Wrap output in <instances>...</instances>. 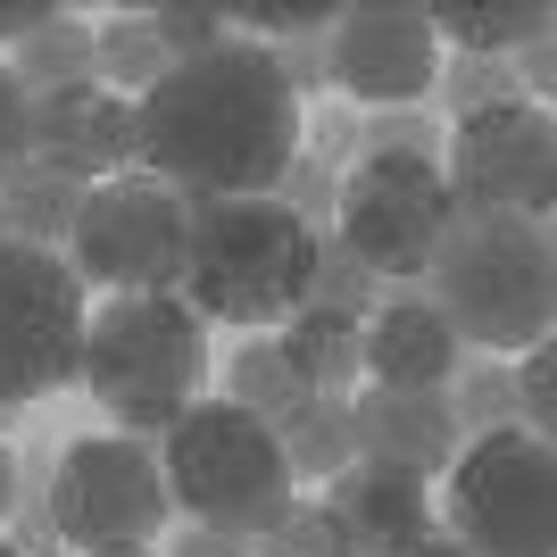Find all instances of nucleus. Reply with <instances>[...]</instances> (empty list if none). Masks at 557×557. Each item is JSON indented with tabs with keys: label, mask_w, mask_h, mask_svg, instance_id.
<instances>
[{
	"label": "nucleus",
	"mask_w": 557,
	"mask_h": 557,
	"mask_svg": "<svg viewBox=\"0 0 557 557\" xmlns=\"http://www.w3.org/2000/svg\"><path fill=\"white\" fill-rule=\"evenodd\" d=\"M308 300L317 308H333V317H358V325H367L374 308H383V283L367 275V267H358V258L342 250V242H317V275H308Z\"/></svg>",
	"instance_id": "nucleus-26"
},
{
	"label": "nucleus",
	"mask_w": 557,
	"mask_h": 557,
	"mask_svg": "<svg viewBox=\"0 0 557 557\" xmlns=\"http://www.w3.org/2000/svg\"><path fill=\"white\" fill-rule=\"evenodd\" d=\"M433 92H442V116H449V125H458V116L499 109V100H524L508 59H449V67L433 75Z\"/></svg>",
	"instance_id": "nucleus-27"
},
{
	"label": "nucleus",
	"mask_w": 557,
	"mask_h": 557,
	"mask_svg": "<svg viewBox=\"0 0 557 557\" xmlns=\"http://www.w3.org/2000/svg\"><path fill=\"white\" fill-rule=\"evenodd\" d=\"M275 349L292 358V374H300L308 392H349L358 374H367V325L358 317H333V308H292L275 333Z\"/></svg>",
	"instance_id": "nucleus-18"
},
{
	"label": "nucleus",
	"mask_w": 557,
	"mask_h": 557,
	"mask_svg": "<svg viewBox=\"0 0 557 557\" xmlns=\"http://www.w3.org/2000/svg\"><path fill=\"white\" fill-rule=\"evenodd\" d=\"M349 424H358V458L392 466V474H449L458 458V417H449V392H358L349 399Z\"/></svg>",
	"instance_id": "nucleus-15"
},
{
	"label": "nucleus",
	"mask_w": 557,
	"mask_h": 557,
	"mask_svg": "<svg viewBox=\"0 0 557 557\" xmlns=\"http://www.w3.org/2000/svg\"><path fill=\"white\" fill-rule=\"evenodd\" d=\"M325 516L342 524L349 557H408L424 533H442L433 483L392 474V466H367V458H349L342 474L325 483Z\"/></svg>",
	"instance_id": "nucleus-13"
},
{
	"label": "nucleus",
	"mask_w": 557,
	"mask_h": 557,
	"mask_svg": "<svg viewBox=\"0 0 557 557\" xmlns=\"http://www.w3.org/2000/svg\"><path fill=\"white\" fill-rule=\"evenodd\" d=\"M433 17V42H458V59H516L524 42L549 34V0H499V9H474V0H442L424 9Z\"/></svg>",
	"instance_id": "nucleus-19"
},
{
	"label": "nucleus",
	"mask_w": 557,
	"mask_h": 557,
	"mask_svg": "<svg viewBox=\"0 0 557 557\" xmlns=\"http://www.w3.org/2000/svg\"><path fill=\"white\" fill-rule=\"evenodd\" d=\"M225 399L242 408V417H258L267 433H275V424H292L317 392H308L300 374H292V358L275 349V333H250V342L225 358Z\"/></svg>",
	"instance_id": "nucleus-21"
},
{
	"label": "nucleus",
	"mask_w": 557,
	"mask_h": 557,
	"mask_svg": "<svg viewBox=\"0 0 557 557\" xmlns=\"http://www.w3.org/2000/svg\"><path fill=\"white\" fill-rule=\"evenodd\" d=\"M250 557H349V541L325 516V499H292V508L250 541Z\"/></svg>",
	"instance_id": "nucleus-28"
},
{
	"label": "nucleus",
	"mask_w": 557,
	"mask_h": 557,
	"mask_svg": "<svg viewBox=\"0 0 557 557\" xmlns=\"http://www.w3.org/2000/svg\"><path fill=\"white\" fill-rule=\"evenodd\" d=\"M184 242H191V209L150 175H116V184L84 191V216L67 233V267L84 292H116V300H150L184 283Z\"/></svg>",
	"instance_id": "nucleus-8"
},
{
	"label": "nucleus",
	"mask_w": 557,
	"mask_h": 557,
	"mask_svg": "<svg viewBox=\"0 0 557 557\" xmlns=\"http://www.w3.org/2000/svg\"><path fill=\"white\" fill-rule=\"evenodd\" d=\"M408 557H466V549H458V541H449V533H424V541H417V549H408Z\"/></svg>",
	"instance_id": "nucleus-38"
},
{
	"label": "nucleus",
	"mask_w": 557,
	"mask_h": 557,
	"mask_svg": "<svg viewBox=\"0 0 557 557\" xmlns=\"http://www.w3.org/2000/svg\"><path fill=\"white\" fill-rule=\"evenodd\" d=\"M317 242L300 216H283L275 200H209L191 209L184 242V283L175 300L200 325H283L292 308H308V275H317Z\"/></svg>",
	"instance_id": "nucleus-3"
},
{
	"label": "nucleus",
	"mask_w": 557,
	"mask_h": 557,
	"mask_svg": "<svg viewBox=\"0 0 557 557\" xmlns=\"http://www.w3.org/2000/svg\"><path fill=\"white\" fill-rule=\"evenodd\" d=\"M449 417H458V442H483V433H508L516 424V374L499 358H474V367L449 374Z\"/></svg>",
	"instance_id": "nucleus-24"
},
{
	"label": "nucleus",
	"mask_w": 557,
	"mask_h": 557,
	"mask_svg": "<svg viewBox=\"0 0 557 557\" xmlns=\"http://www.w3.org/2000/svg\"><path fill=\"white\" fill-rule=\"evenodd\" d=\"M150 34H159V50L184 67L200 50L233 42V9H216V0H159V9H150Z\"/></svg>",
	"instance_id": "nucleus-29"
},
{
	"label": "nucleus",
	"mask_w": 557,
	"mask_h": 557,
	"mask_svg": "<svg viewBox=\"0 0 557 557\" xmlns=\"http://www.w3.org/2000/svg\"><path fill=\"white\" fill-rule=\"evenodd\" d=\"M0 557H17V549H9V533H0Z\"/></svg>",
	"instance_id": "nucleus-40"
},
{
	"label": "nucleus",
	"mask_w": 557,
	"mask_h": 557,
	"mask_svg": "<svg viewBox=\"0 0 557 557\" xmlns=\"http://www.w3.org/2000/svg\"><path fill=\"white\" fill-rule=\"evenodd\" d=\"M34 159L67 166L75 184H116L134 166V100L109 84H75V92L34 100Z\"/></svg>",
	"instance_id": "nucleus-14"
},
{
	"label": "nucleus",
	"mask_w": 557,
	"mask_h": 557,
	"mask_svg": "<svg viewBox=\"0 0 557 557\" xmlns=\"http://www.w3.org/2000/svg\"><path fill=\"white\" fill-rule=\"evenodd\" d=\"M166 557H250V541H233V533H200V524H184Z\"/></svg>",
	"instance_id": "nucleus-36"
},
{
	"label": "nucleus",
	"mask_w": 557,
	"mask_h": 557,
	"mask_svg": "<svg viewBox=\"0 0 557 557\" xmlns=\"http://www.w3.org/2000/svg\"><path fill=\"white\" fill-rule=\"evenodd\" d=\"M75 383L100 399V417L134 442H159L166 424L200 408V383H209V325L191 317L175 292H150V300H109L84 325V367Z\"/></svg>",
	"instance_id": "nucleus-4"
},
{
	"label": "nucleus",
	"mask_w": 557,
	"mask_h": 557,
	"mask_svg": "<svg viewBox=\"0 0 557 557\" xmlns=\"http://www.w3.org/2000/svg\"><path fill=\"white\" fill-rule=\"evenodd\" d=\"M424 300L442 308L458 349L483 358H524L549 342L557 317V242L533 216H458L449 242L424 267Z\"/></svg>",
	"instance_id": "nucleus-2"
},
{
	"label": "nucleus",
	"mask_w": 557,
	"mask_h": 557,
	"mask_svg": "<svg viewBox=\"0 0 557 557\" xmlns=\"http://www.w3.org/2000/svg\"><path fill=\"white\" fill-rule=\"evenodd\" d=\"M159 474H166V499L184 524L200 533H233V541H258L292 508V466H283L275 433L258 417H242L233 399H200L159 433Z\"/></svg>",
	"instance_id": "nucleus-5"
},
{
	"label": "nucleus",
	"mask_w": 557,
	"mask_h": 557,
	"mask_svg": "<svg viewBox=\"0 0 557 557\" xmlns=\"http://www.w3.org/2000/svg\"><path fill=\"white\" fill-rule=\"evenodd\" d=\"M275 449L292 466V483H333L358 458V424H349V392H317L292 424H275Z\"/></svg>",
	"instance_id": "nucleus-22"
},
{
	"label": "nucleus",
	"mask_w": 557,
	"mask_h": 557,
	"mask_svg": "<svg viewBox=\"0 0 557 557\" xmlns=\"http://www.w3.org/2000/svg\"><path fill=\"white\" fill-rule=\"evenodd\" d=\"M84 283L59 250H0V408H34L84 367Z\"/></svg>",
	"instance_id": "nucleus-10"
},
{
	"label": "nucleus",
	"mask_w": 557,
	"mask_h": 557,
	"mask_svg": "<svg viewBox=\"0 0 557 557\" xmlns=\"http://www.w3.org/2000/svg\"><path fill=\"white\" fill-rule=\"evenodd\" d=\"M516 67H524V84H516V92H533V109H541V100H549V84H557V42H549V34H541V42H524V50H516Z\"/></svg>",
	"instance_id": "nucleus-34"
},
{
	"label": "nucleus",
	"mask_w": 557,
	"mask_h": 557,
	"mask_svg": "<svg viewBox=\"0 0 557 557\" xmlns=\"http://www.w3.org/2000/svg\"><path fill=\"white\" fill-rule=\"evenodd\" d=\"M267 59H275V75H283V92H292V100H317V92L333 84V67H325V34H300V42H275Z\"/></svg>",
	"instance_id": "nucleus-32"
},
{
	"label": "nucleus",
	"mask_w": 557,
	"mask_h": 557,
	"mask_svg": "<svg viewBox=\"0 0 557 557\" xmlns=\"http://www.w3.org/2000/svg\"><path fill=\"white\" fill-rule=\"evenodd\" d=\"M442 184L458 216H533L549 225L557 200V125L533 100H499L483 116H458L442 134Z\"/></svg>",
	"instance_id": "nucleus-11"
},
{
	"label": "nucleus",
	"mask_w": 557,
	"mask_h": 557,
	"mask_svg": "<svg viewBox=\"0 0 557 557\" xmlns=\"http://www.w3.org/2000/svg\"><path fill=\"white\" fill-rule=\"evenodd\" d=\"M92 557H150V549H92Z\"/></svg>",
	"instance_id": "nucleus-39"
},
{
	"label": "nucleus",
	"mask_w": 557,
	"mask_h": 557,
	"mask_svg": "<svg viewBox=\"0 0 557 557\" xmlns=\"http://www.w3.org/2000/svg\"><path fill=\"white\" fill-rule=\"evenodd\" d=\"M283 216H300L308 233H333V200H342V175H333L325 159H308V150H292V166L275 175V191H267Z\"/></svg>",
	"instance_id": "nucleus-30"
},
{
	"label": "nucleus",
	"mask_w": 557,
	"mask_h": 557,
	"mask_svg": "<svg viewBox=\"0 0 557 557\" xmlns=\"http://www.w3.org/2000/svg\"><path fill=\"white\" fill-rule=\"evenodd\" d=\"M0 250H9V233H0Z\"/></svg>",
	"instance_id": "nucleus-41"
},
{
	"label": "nucleus",
	"mask_w": 557,
	"mask_h": 557,
	"mask_svg": "<svg viewBox=\"0 0 557 557\" xmlns=\"http://www.w3.org/2000/svg\"><path fill=\"white\" fill-rule=\"evenodd\" d=\"M84 191L92 184H75L67 166H50L25 150L9 175H0V233L17 242V250H59L75 233V216H84Z\"/></svg>",
	"instance_id": "nucleus-17"
},
{
	"label": "nucleus",
	"mask_w": 557,
	"mask_h": 557,
	"mask_svg": "<svg viewBox=\"0 0 557 557\" xmlns=\"http://www.w3.org/2000/svg\"><path fill=\"white\" fill-rule=\"evenodd\" d=\"M449 225H458V200H449L442 166L424 159H358L333 200V242L374 283H424Z\"/></svg>",
	"instance_id": "nucleus-9"
},
{
	"label": "nucleus",
	"mask_w": 557,
	"mask_h": 557,
	"mask_svg": "<svg viewBox=\"0 0 557 557\" xmlns=\"http://www.w3.org/2000/svg\"><path fill=\"white\" fill-rule=\"evenodd\" d=\"M166 67H175V59H166L159 34H150V9H116V17L92 25V84H109L116 100H141Z\"/></svg>",
	"instance_id": "nucleus-23"
},
{
	"label": "nucleus",
	"mask_w": 557,
	"mask_h": 557,
	"mask_svg": "<svg viewBox=\"0 0 557 557\" xmlns=\"http://www.w3.org/2000/svg\"><path fill=\"white\" fill-rule=\"evenodd\" d=\"M34 150V100H25V84L9 75V59H0V175Z\"/></svg>",
	"instance_id": "nucleus-33"
},
{
	"label": "nucleus",
	"mask_w": 557,
	"mask_h": 557,
	"mask_svg": "<svg viewBox=\"0 0 557 557\" xmlns=\"http://www.w3.org/2000/svg\"><path fill=\"white\" fill-rule=\"evenodd\" d=\"M458 333L442 325V308L417 292H383V308L367 317V374L374 392H449L458 374Z\"/></svg>",
	"instance_id": "nucleus-16"
},
{
	"label": "nucleus",
	"mask_w": 557,
	"mask_h": 557,
	"mask_svg": "<svg viewBox=\"0 0 557 557\" xmlns=\"http://www.w3.org/2000/svg\"><path fill=\"white\" fill-rule=\"evenodd\" d=\"M9 75L25 84V100L92 84V17H75V9H50V17L34 25L17 50H9Z\"/></svg>",
	"instance_id": "nucleus-20"
},
{
	"label": "nucleus",
	"mask_w": 557,
	"mask_h": 557,
	"mask_svg": "<svg viewBox=\"0 0 557 557\" xmlns=\"http://www.w3.org/2000/svg\"><path fill=\"white\" fill-rule=\"evenodd\" d=\"M325 67L333 92L367 100V109H417L442 75V42L417 0H349V9H333Z\"/></svg>",
	"instance_id": "nucleus-12"
},
{
	"label": "nucleus",
	"mask_w": 557,
	"mask_h": 557,
	"mask_svg": "<svg viewBox=\"0 0 557 557\" xmlns=\"http://www.w3.org/2000/svg\"><path fill=\"white\" fill-rule=\"evenodd\" d=\"M292 150H300V100L283 92L275 59L242 34L166 67L134 100V166L166 184L184 209L267 200Z\"/></svg>",
	"instance_id": "nucleus-1"
},
{
	"label": "nucleus",
	"mask_w": 557,
	"mask_h": 557,
	"mask_svg": "<svg viewBox=\"0 0 557 557\" xmlns=\"http://www.w3.org/2000/svg\"><path fill=\"white\" fill-rule=\"evenodd\" d=\"M9 508H17V449L0 442V524H9Z\"/></svg>",
	"instance_id": "nucleus-37"
},
{
	"label": "nucleus",
	"mask_w": 557,
	"mask_h": 557,
	"mask_svg": "<svg viewBox=\"0 0 557 557\" xmlns=\"http://www.w3.org/2000/svg\"><path fill=\"white\" fill-rule=\"evenodd\" d=\"M358 159H424V166H442V116H424V109H367V116H358Z\"/></svg>",
	"instance_id": "nucleus-25"
},
{
	"label": "nucleus",
	"mask_w": 557,
	"mask_h": 557,
	"mask_svg": "<svg viewBox=\"0 0 557 557\" xmlns=\"http://www.w3.org/2000/svg\"><path fill=\"white\" fill-rule=\"evenodd\" d=\"M166 474H159V442H134V433H92V442H67L50 458V524L75 557L92 549H150L166 533Z\"/></svg>",
	"instance_id": "nucleus-7"
},
{
	"label": "nucleus",
	"mask_w": 557,
	"mask_h": 557,
	"mask_svg": "<svg viewBox=\"0 0 557 557\" xmlns=\"http://www.w3.org/2000/svg\"><path fill=\"white\" fill-rule=\"evenodd\" d=\"M433 516L466 557H557V449L516 424L466 442Z\"/></svg>",
	"instance_id": "nucleus-6"
},
{
	"label": "nucleus",
	"mask_w": 557,
	"mask_h": 557,
	"mask_svg": "<svg viewBox=\"0 0 557 557\" xmlns=\"http://www.w3.org/2000/svg\"><path fill=\"white\" fill-rule=\"evenodd\" d=\"M508 374H516V433H541V442H549V424H557V349L533 342L524 367H508Z\"/></svg>",
	"instance_id": "nucleus-31"
},
{
	"label": "nucleus",
	"mask_w": 557,
	"mask_h": 557,
	"mask_svg": "<svg viewBox=\"0 0 557 557\" xmlns=\"http://www.w3.org/2000/svg\"><path fill=\"white\" fill-rule=\"evenodd\" d=\"M50 9H59V0H0V50H17L25 34L50 17Z\"/></svg>",
	"instance_id": "nucleus-35"
}]
</instances>
